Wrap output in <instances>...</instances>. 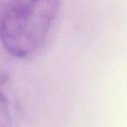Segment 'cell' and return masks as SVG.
Returning <instances> with one entry per match:
<instances>
[{
  "label": "cell",
  "instance_id": "6da1fadb",
  "mask_svg": "<svg viewBox=\"0 0 127 127\" xmlns=\"http://www.w3.org/2000/svg\"><path fill=\"white\" fill-rule=\"evenodd\" d=\"M61 0H11L0 20V40L12 56L25 59L46 42Z\"/></svg>",
  "mask_w": 127,
  "mask_h": 127
},
{
  "label": "cell",
  "instance_id": "7a4b0ae2",
  "mask_svg": "<svg viewBox=\"0 0 127 127\" xmlns=\"http://www.w3.org/2000/svg\"><path fill=\"white\" fill-rule=\"evenodd\" d=\"M12 114L6 96L0 91V127H12Z\"/></svg>",
  "mask_w": 127,
  "mask_h": 127
}]
</instances>
